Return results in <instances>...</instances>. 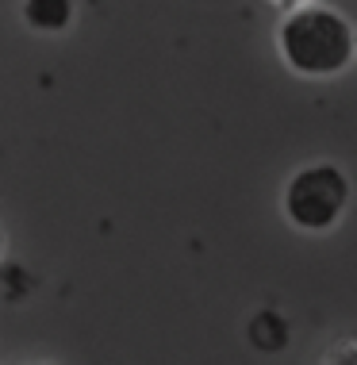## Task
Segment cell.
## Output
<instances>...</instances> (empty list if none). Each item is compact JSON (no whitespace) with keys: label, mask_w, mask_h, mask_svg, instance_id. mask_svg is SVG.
<instances>
[{"label":"cell","mask_w":357,"mask_h":365,"mask_svg":"<svg viewBox=\"0 0 357 365\" xmlns=\"http://www.w3.org/2000/svg\"><path fill=\"white\" fill-rule=\"evenodd\" d=\"M276 46L292 73L300 77H338L357 54V31L350 19L326 4H307L284 16Z\"/></svg>","instance_id":"obj_1"},{"label":"cell","mask_w":357,"mask_h":365,"mask_svg":"<svg viewBox=\"0 0 357 365\" xmlns=\"http://www.w3.org/2000/svg\"><path fill=\"white\" fill-rule=\"evenodd\" d=\"M346 204H350V181L338 165L315 162L292 173L289 189H284V215L300 231H331L342 220Z\"/></svg>","instance_id":"obj_2"},{"label":"cell","mask_w":357,"mask_h":365,"mask_svg":"<svg viewBox=\"0 0 357 365\" xmlns=\"http://www.w3.org/2000/svg\"><path fill=\"white\" fill-rule=\"evenodd\" d=\"M24 19L31 31L58 35L73 19V0H24Z\"/></svg>","instance_id":"obj_3"},{"label":"cell","mask_w":357,"mask_h":365,"mask_svg":"<svg viewBox=\"0 0 357 365\" xmlns=\"http://www.w3.org/2000/svg\"><path fill=\"white\" fill-rule=\"evenodd\" d=\"M276 8H284V12H296V8H307L311 0H273Z\"/></svg>","instance_id":"obj_4"},{"label":"cell","mask_w":357,"mask_h":365,"mask_svg":"<svg viewBox=\"0 0 357 365\" xmlns=\"http://www.w3.org/2000/svg\"><path fill=\"white\" fill-rule=\"evenodd\" d=\"M0 254H4V231H0Z\"/></svg>","instance_id":"obj_5"},{"label":"cell","mask_w":357,"mask_h":365,"mask_svg":"<svg viewBox=\"0 0 357 365\" xmlns=\"http://www.w3.org/2000/svg\"><path fill=\"white\" fill-rule=\"evenodd\" d=\"M35 365H46V361H35Z\"/></svg>","instance_id":"obj_6"}]
</instances>
